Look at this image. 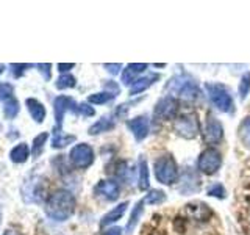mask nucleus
<instances>
[{
	"instance_id": "obj_20",
	"label": "nucleus",
	"mask_w": 250,
	"mask_h": 235,
	"mask_svg": "<svg viewBox=\"0 0 250 235\" xmlns=\"http://www.w3.org/2000/svg\"><path fill=\"white\" fill-rule=\"evenodd\" d=\"M41 198H42V188H41L39 179L30 180L27 184V190H25V194H23V199L36 202V201H41Z\"/></svg>"
},
{
	"instance_id": "obj_37",
	"label": "nucleus",
	"mask_w": 250,
	"mask_h": 235,
	"mask_svg": "<svg viewBox=\"0 0 250 235\" xmlns=\"http://www.w3.org/2000/svg\"><path fill=\"white\" fill-rule=\"evenodd\" d=\"M38 69H39V72H42L44 74V78L45 80H49L50 78V69H52V66L50 65H38Z\"/></svg>"
},
{
	"instance_id": "obj_17",
	"label": "nucleus",
	"mask_w": 250,
	"mask_h": 235,
	"mask_svg": "<svg viewBox=\"0 0 250 235\" xmlns=\"http://www.w3.org/2000/svg\"><path fill=\"white\" fill-rule=\"evenodd\" d=\"M150 187V176H148V164L144 155H139L138 160V188L141 191L148 190Z\"/></svg>"
},
{
	"instance_id": "obj_23",
	"label": "nucleus",
	"mask_w": 250,
	"mask_h": 235,
	"mask_svg": "<svg viewBox=\"0 0 250 235\" xmlns=\"http://www.w3.org/2000/svg\"><path fill=\"white\" fill-rule=\"evenodd\" d=\"M238 137L241 140V143L244 144V147L250 149V116H247L246 119H242L238 129Z\"/></svg>"
},
{
	"instance_id": "obj_31",
	"label": "nucleus",
	"mask_w": 250,
	"mask_h": 235,
	"mask_svg": "<svg viewBox=\"0 0 250 235\" xmlns=\"http://www.w3.org/2000/svg\"><path fill=\"white\" fill-rule=\"evenodd\" d=\"M239 99L244 100L247 97V94L250 91V72H246L244 75L241 77V82H239Z\"/></svg>"
},
{
	"instance_id": "obj_16",
	"label": "nucleus",
	"mask_w": 250,
	"mask_h": 235,
	"mask_svg": "<svg viewBox=\"0 0 250 235\" xmlns=\"http://www.w3.org/2000/svg\"><path fill=\"white\" fill-rule=\"evenodd\" d=\"M127 207H128L127 201L117 204V206L109 210L106 215H104V218H102V221H100V227H106V226L113 224V223H117L124 216L125 212H127Z\"/></svg>"
},
{
	"instance_id": "obj_30",
	"label": "nucleus",
	"mask_w": 250,
	"mask_h": 235,
	"mask_svg": "<svg viewBox=\"0 0 250 235\" xmlns=\"http://www.w3.org/2000/svg\"><path fill=\"white\" fill-rule=\"evenodd\" d=\"M47 138H49V133L44 132V133H41V135H38V137L33 140V147H31V152H33L35 157H38L39 154L42 152V149H44V144H45Z\"/></svg>"
},
{
	"instance_id": "obj_38",
	"label": "nucleus",
	"mask_w": 250,
	"mask_h": 235,
	"mask_svg": "<svg viewBox=\"0 0 250 235\" xmlns=\"http://www.w3.org/2000/svg\"><path fill=\"white\" fill-rule=\"evenodd\" d=\"M128 112V105L127 104H122V105H119L117 107V110H116V116H119V118H124L125 116V113Z\"/></svg>"
},
{
	"instance_id": "obj_34",
	"label": "nucleus",
	"mask_w": 250,
	"mask_h": 235,
	"mask_svg": "<svg viewBox=\"0 0 250 235\" xmlns=\"http://www.w3.org/2000/svg\"><path fill=\"white\" fill-rule=\"evenodd\" d=\"M74 113L88 118V116H94V115H96V110H94V108H92L91 105H88V104H77Z\"/></svg>"
},
{
	"instance_id": "obj_11",
	"label": "nucleus",
	"mask_w": 250,
	"mask_h": 235,
	"mask_svg": "<svg viewBox=\"0 0 250 235\" xmlns=\"http://www.w3.org/2000/svg\"><path fill=\"white\" fill-rule=\"evenodd\" d=\"M200 190V177L192 168H185L178 177V191L183 194H191Z\"/></svg>"
},
{
	"instance_id": "obj_7",
	"label": "nucleus",
	"mask_w": 250,
	"mask_h": 235,
	"mask_svg": "<svg viewBox=\"0 0 250 235\" xmlns=\"http://www.w3.org/2000/svg\"><path fill=\"white\" fill-rule=\"evenodd\" d=\"M178 116V100L172 96L161 97L153 108V119L155 121H169L175 119Z\"/></svg>"
},
{
	"instance_id": "obj_39",
	"label": "nucleus",
	"mask_w": 250,
	"mask_h": 235,
	"mask_svg": "<svg viewBox=\"0 0 250 235\" xmlns=\"http://www.w3.org/2000/svg\"><path fill=\"white\" fill-rule=\"evenodd\" d=\"M102 235H122V229L121 227H109L108 231H104Z\"/></svg>"
},
{
	"instance_id": "obj_24",
	"label": "nucleus",
	"mask_w": 250,
	"mask_h": 235,
	"mask_svg": "<svg viewBox=\"0 0 250 235\" xmlns=\"http://www.w3.org/2000/svg\"><path fill=\"white\" fill-rule=\"evenodd\" d=\"M116 176L125 180L127 184H131V180H133V171L130 168V163L128 162H121V163H117V166H116Z\"/></svg>"
},
{
	"instance_id": "obj_5",
	"label": "nucleus",
	"mask_w": 250,
	"mask_h": 235,
	"mask_svg": "<svg viewBox=\"0 0 250 235\" xmlns=\"http://www.w3.org/2000/svg\"><path fill=\"white\" fill-rule=\"evenodd\" d=\"M174 130L178 137L194 140L200 133V122L195 113H183L174 119Z\"/></svg>"
},
{
	"instance_id": "obj_10",
	"label": "nucleus",
	"mask_w": 250,
	"mask_h": 235,
	"mask_svg": "<svg viewBox=\"0 0 250 235\" xmlns=\"http://www.w3.org/2000/svg\"><path fill=\"white\" fill-rule=\"evenodd\" d=\"M94 194L97 198L108 201V202H113L119 198L121 194V185L117 180L114 179H105V180H100V182L94 187Z\"/></svg>"
},
{
	"instance_id": "obj_13",
	"label": "nucleus",
	"mask_w": 250,
	"mask_h": 235,
	"mask_svg": "<svg viewBox=\"0 0 250 235\" xmlns=\"http://www.w3.org/2000/svg\"><path fill=\"white\" fill-rule=\"evenodd\" d=\"M127 127L130 129V132L133 133V137H135L136 141H143L147 138L148 135V130H150V122H148L147 116H136L130 119L127 122Z\"/></svg>"
},
{
	"instance_id": "obj_12",
	"label": "nucleus",
	"mask_w": 250,
	"mask_h": 235,
	"mask_svg": "<svg viewBox=\"0 0 250 235\" xmlns=\"http://www.w3.org/2000/svg\"><path fill=\"white\" fill-rule=\"evenodd\" d=\"M77 104L74 102V99H70L67 96H58L53 102V110H55V119H57V127L55 130L61 132V125H62V119H64V115L67 112H75Z\"/></svg>"
},
{
	"instance_id": "obj_22",
	"label": "nucleus",
	"mask_w": 250,
	"mask_h": 235,
	"mask_svg": "<svg viewBox=\"0 0 250 235\" xmlns=\"http://www.w3.org/2000/svg\"><path fill=\"white\" fill-rule=\"evenodd\" d=\"M28 155H30V149L25 143H21L16 147H13V151L10 152V159L14 163H23L28 160Z\"/></svg>"
},
{
	"instance_id": "obj_6",
	"label": "nucleus",
	"mask_w": 250,
	"mask_h": 235,
	"mask_svg": "<svg viewBox=\"0 0 250 235\" xmlns=\"http://www.w3.org/2000/svg\"><path fill=\"white\" fill-rule=\"evenodd\" d=\"M221 166H222V154L219 152V149L208 146L200 152L197 160V168L202 174L211 176L217 172Z\"/></svg>"
},
{
	"instance_id": "obj_33",
	"label": "nucleus",
	"mask_w": 250,
	"mask_h": 235,
	"mask_svg": "<svg viewBox=\"0 0 250 235\" xmlns=\"http://www.w3.org/2000/svg\"><path fill=\"white\" fill-rule=\"evenodd\" d=\"M208 194L209 196H214V198H219V199H224L225 198V187L222 184H213L209 188H208Z\"/></svg>"
},
{
	"instance_id": "obj_3",
	"label": "nucleus",
	"mask_w": 250,
	"mask_h": 235,
	"mask_svg": "<svg viewBox=\"0 0 250 235\" xmlns=\"http://www.w3.org/2000/svg\"><path fill=\"white\" fill-rule=\"evenodd\" d=\"M153 172L155 179L163 185H172L175 184L180 177L178 164L175 159L169 154H163L153 163Z\"/></svg>"
},
{
	"instance_id": "obj_25",
	"label": "nucleus",
	"mask_w": 250,
	"mask_h": 235,
	"mask_svg": "<svg viewBox=\"0 0 250 235\" xmlns=\"http://www.w3.org/2000/svg\"><path fill=\"white\" fill-rule=\"evenodd\" d=\"M116 97V94L109 93V91H102V93H94L88 97V102L89 104H94V105H102V104H108L109 100H113Z\"/></svg>"
},
{
	"instance_id": "obj_4",
	"label": "nucleus",
	"mask_w": 250,
	"mask_h": 235,
	"mask_svg": "<svg viewBox=\"0 0 250 235\" xmlns=\"http://www.w3.org/2000/svg\"><path fill=\"white\" fill-rule=\"evenodd\" d=\"M205 90L208 94V99L211 100L219 112L231 113L233 112V96L230 90L222 83H207Z\"/></svg>"
},
{
	"instance_id": "obj_1",
	"label": "nucleus",
	"mask_w": 250,
	"mask_h": 235,
	"mask_svg": "<svg viewBox=\"0 0 250 235\" xmlns=\"http://www.w3.org/2000/svg\"><path fill=\"white\" fill-rule=\"evenodd\" d=\"M75 196L67 190H58L49 196L45 204V213L55 221H66L75 212Z\"/></svg>"
},
{
	"instance_id": "obj_43",
	"label": "nucleus",
	"mask_w": 250,
	"mask_h": 235,
	"mask_svg": "<svg viewBox=\"0 0 250 235\" xmlns=\"http://www.w3.org/2000/svg\"><path fill=\"white\" fill-rule=\"evenodd\" d=\"M249 223H250V209H249Z\"/></svg>"
},
{
	"instance_id": "obj_14",
	"label": "nucleus",
	"mask_w": 250,
	"mask_h": 235,
	"mask_svg": "<svg viewBox=\"0 0 250 235\" xmlns=\"http://www.w3.org/2000/svg\"><path fill=\"white\" fill-rule=\"evenodd\" d=\"M147 68L148 66L146 63H130L122 70V83L125 86H131L141 77V74L146 72Z\"/></svg>"
},
{
	"instance_id": "obj_26",
	"label": "nucleus",
	"mask_w": 250,
	"mask_h": 235,
	"mask_svg": "<svg viewBox=\"0 0 250 235\" xmlns=\"http://www.w3.org/2000/svg\"><path fill=\"white\" fill-rule=\"evenodd\" d=\"M72 141H75V137L74 135H62L61 132H57L53 130V140H52V146L55 149H61L67 144H70Z\"/></svg>"
},
{
	"instance_id": "obj_27",
	"label": "nucleus",
	"mask_w": 250,
	"mask_h": 235,
	"mask_svg": "<svg viewBox=\"0 0 250 235\" xmlns=\"http://www.w3.org/2000/svg\"><path fill=\"white\" fill-rule=\"evenodd\" d=\"M164 201H166V193L161 190H150L144 198V202L150 204V206H160Z\"/></svg>"
},
{
	"instance_id": "obj_19",
	"label": "nucleus",
	"mask_w": 250,
	"mask_h": 235,
	"mask_svg": "<svg viewBox=\"0 0 250 235\" xmlns=\"http://www.w3.org/2000/svg\"><path fill=\"white\" fill-rule=\"evenodd\" d=\"M25 105H27V108H28V112H30L31 118H33V119H35L38 124H41V122L44 121V118H45V108H44V105H42L39 100L31 99V97L25 100Z\"/></svg>"
},
{
	"instance_id": "obj_35",
	"label": "nucleus",
	"mask_w": 250,
	"mask_h": 235,
	"mask_svg": "<svg viewBox=\"0 0 250 235\" xmlns=\"http://www.w3.org/2000/svg\"><path fill=\"white\" fill-rule=\"evenodd\" d=\"M104 68L108 70L109 74L116 75V74H119V72H121L122 65H121V63H116V65H109V63H106V65H104Z\"/></svg>"
},
{
	"instance_id": "obj_29",
	"label": "nucleus",
	"mask_w": 250,
	"mask_h": 235,
	"mask_svg": "<svg viewBox=\"0 0 250 235\" xmlns=\"http://www.w3.org/2000/svg\"><path fill=\"white\" fill-rule=\"evenodd\" d=\"M77 83L75 77L70 75V74H61L60 78L57 80V83H55V86H57L58 90H69V88H74Z\"/></svg>"
},
{
	"instance_id": "obj_42",
	"label": "nucleus",
	"mask_w": 250,
	"mask_h": 235,
	"mask_svg": "<svg viewBox=\"0 0 250 235\" xmlns=\"http://www.w3.org/2000/svg\"><path fill=\"white\" fill-rule=\"evenodd\" d=\"M3 69H5V66H3V65H0V74L3 72Z\"/></svg>"
},
{
	"instance_id": "obj_32",
	"label": "nucleus",
	"mask_w": 250,
	"mask_h": 235,
	"mask_svg": "<svg viewBox=\"0 0 250 235\" xmlns=\"http://www.w3.org/2000/svg\"><path fill=\"white\" fill-rule=\"evenodd\" d=\"M14 97V88L10 83H0V100L6 102Z\"/></svg>"
},
{
	"instance_id": "obj_2",
	"label": "nucleus",
	"mask_w": 250,
	"mask_h": 235,
	"mask_svg": "<svg viewBox=\"0 0 250 235\" xmlns=\"http://www.w3.org/2000/svg\"><path fill=\"white\" fill-rule=\"evenodd\" d=\"M164 91H167L169 96L175 97L177 100L182 99L186 102H195L202 96V90L199 83L195 82L194 77L188 74H180L172 77L166 83V86H164Z\"/></svg>"
},
{
	"instance_id": "obj_28",
	"label": "nucleus",
	"mask_w": 250,
	"mask_h": 235,
	"mask_svg": "<svg viewBox=\"0 0 250 235\" xmlns=\"http://www.w3.org/2000/svg\"><path fill=\"white\" fill-rule=\"evenodd\" d=\"M3 113L8 119H13V118L19 113V102L16 100V97L3 102Z\"/></svg>"
},
{
	"instance_id": "obj_18",
	"label": "nucleus",
	"mask_w": 250,
	"mask_h": 235,
	"mask_svg": "<svg viewBox=\"0 0 250 235\" xmlns=\"http://www.w3.org/2000/svg\"><path fill=\"white\" fill-rule=\"evenodd\" d=\"M144 204H146L144 199H141V201L136 202V206L133 207L131 213H130V218H128V223H127V226H125V235H131L133 231L136 229L139 219H141V216H143V213H144Z\"/></svg>"
},
{
	"instance_id": "obj_8",
	"label": "nucleus",
	"mask_w": 250,
	"mask_h": 235,
	"mask_svg": "<svg viewBox=\"0 0 250 235\" xmlns=\"http://www.w3.org/2000/svg\"><path fill=\"white\" fill-rule=\"evenodd\" d=\"M69 159L77 169H86L94 163V151L89 144L80 143L72 147V151L69 154Z\"/></svg>"
},
{
	"instance_id": "obj_41",
	"label": "nucleus",
	"mask_w": 250,
	"mask_h": 235,
	"mask_svg": "<svg viewBox=\"0 0 250 235\" xmlns=\"http://www.w3.org/2000/svg\"><path fill=\"white\" fill-rule=\"evenodd\" d=\"M3 235H21V234H18V232H16V231H6Z\"/></svg>"
},
{
	"instance_id": "obj_9",
	"label": "nucleus",
	"mask_w": 250,
	"mask_h": 235,
	"mask_svg": "<svg viewBox=\"0 0 250 235\" xmlns=\"http://www.w3.org/2000/svg\"><path fill=\"white\" fill-rule=\"evenodd\" d=\"M202 135H203V141H205L207 144H209L211 147H214V144L221 143L224 138V127L221 121H219L217 118H214L213 115H208L205 119V125H203Z\"/></svg>"
},
{
	"instance_id": "obj_21",
	"label": "nucleus",
	"mask_w": 250,
	"mask_h": 235,
	"mask_svg": "<svg viewBox=\"0 0 250 235\" xmlns=\"http://www.w3.org/2000/svg\"><path fill=\"white\" fill-rule=\"evenodd\" d=\"M111 129H114V121L109 119L108 116H105V118H100L97 122H94L88 132H89V135H99V133L109 132Z\"/></svg>"
},
{
	"instance_id": "obj_40",
	"label": "nucleus",
	"mask_w": 250,
	"mask_h": 235,
	"mask_svg": "<svg viewBox=\"0 0 250 235\" xmlns=\"http://www.w3.org/2000/svg\"><path fill=\"white\" fill-rule=\"evenodd\" d=\"M75 65H74V63H69V65H62V63H60V65H58V69H60V72L61 74H67V70L69 69H72Z\"/></svg>"
},
{
	"instance_id": "obj_36",
	"label": "nucleus",
	"mask_w": 250,
	"mask_h": 235,
	"mask_svg": "<svg viewBox=\"0 0 250 235\" xmlns=\"http://www.w3.org/2000/svg\"><path fill=\"white\" fill-rule=\"evenodd\" d=\"M30 68V65H13L11 66V72L16 75V77H21L23 72H25V69Z\"/></svg>"
},
{
	"instance_id": "obj_15",
	"label": "nucleus",
	"mask_w": 250,
	"mask_h": 235,
	"mask_svg": "<svg viewBox=\"0 0 250 235\" xmlns=\"http://www.w3.org/2000/svg\"><path fill=\"white\" fill-rule=\"evenodd\" d=\"M156 80H160V74H147L139 77L138 80L130 86V94L131 96H136V94L144 93L146 90H148L153 83H156Z\"/></svg>"
}]
</instances>
